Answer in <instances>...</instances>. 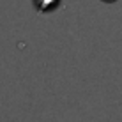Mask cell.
<instances>
[{
	"label": "cell",
	"mask_w": 122,
	"mask_h": 122,
	"mask_svg": "<svg viewBox=\"0 0 122 122\" xmlns=\"http://www.w3.org/2000/svg\"><path fill=\"white\" fill-rule=\"evenodd\" d=\"M53 5H57V0H39V9L41 11H50Z\"/></svg>",
	"instance_id": "6da1fadb"
},
{
	"label": "cell",
	"mask_w": 122,
	"mask_h": 122,
	"mask_svg": "<svg viewBox=\"0 0 122 122\" xmlns=\"http://www.w3.org/2000/svg\"><path fill=\"white\" fill-rule=\"evenodd\" d=\"M103 2H115V0H103Z\"/></svg>",
	"instance_id": "7a4b0ae2"
}]
</instances>
